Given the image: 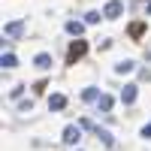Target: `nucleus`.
<instances>
[{
  "label": "nucleus",
  "instance_id": "obj_13",
  "mask_svg": "<svg viewBox=\"0 0 151 151\" xmlns=\"http://www.w3.org/2000/svg\"><path fill=\"white\" fill-rule=\"evenodd\" d=\"M133 70H136V64H133V60H118V64H115V73H118V76L133 73Z\"/></svg>",
  "mask_w": 151,
  "mask_h": 151
},
{
  "label": "nucleus",
  "instance_id": "obj_7",
  "mask_svg": "<svg viewBox=\"0 0 151 151\" xmlns=\"http://www.w3.org/2000/svg\"><path fill=\"white\" fill-rule=\"evenodd\" d=\"M64 27H67V33H70V36L82 40V33H85V21H76V18H73V21H67V24H64Z\"/></svg>",
  "mask_w": 151,
  "mask_h": 151
},
{
  "label": "nucleus",
  "instance_id": "obj_3",
  "mask_svg": "<svg viewBox=\"0 0 151 151\" xmlns=\"http://www.w3.org/2000/svg\"><path fill=\"white\" fill-rule=\"evenodd\" d=\"M60 139H64V145H76V142L82 139V127H79V124H67Z\"/></svg>",
  "mask_w": 151,
  "mask_h": 151
},
{
  "label": "nucleus",
  "instance_id": "obj_1",
  "mask_svg": "<svg viewBox=\"0 0 151 151\" xmlns=\"http://www.w3.org/2000/svg\"><path fill=\"white\" fill-rule=\"evenodd\" d=\"M85 52H88V42H85V40H73V42H70V48H67V64H76V60H82V58H85Z\"/></svg>",
  "mask_w": 151,
  "mask_h": 151
},
{
  "label": "nucleus",
  "instance_id": "obj_17",
  "mask_svg": "<svg viewBox=\"0 0 151 151\" xmlns=\"http://www.w3.org/2000/svg\"><path fill=\"white\" fill-rule=\"evenodd\" d=\"M21 94H24V85H15V88H12V91H9V97H12V100H18Z\"/></svg>",
  "mask_w": 151,
  "mask_h": 151
},
{
  "label": "nucleus",
  "instance_id": "obj_19",
  "mask_svg": "<svg viewBox=\"0 0 151 151\" xmlns=\"http://www.w3.org/2000/svg\"><path fill=\"white\" fill-rule=\"evenodd\" d=\"M18 109H21V112H30V109H33V100H21Z\"/></svg>",
  "mask_w": 151,
  "mask_h": 151
},
{
  "label": "nucleus",
  "instance_id": "obj_5",
  "mask_svg": "<svg viewBox=\"0 0 151 151\" xmlns=\"http://www.w3.org/2000/svg\"><path fill=\"white\" fill-rule=\"evenodd\" d=\"M3 33L12 36V40H18V36L24 33V21H9V24H3Z\"/></svg>",
  "mask_w": 151,
  "mask_h": 151
},
{
  "label": "nucleus",
  "instance_id": "obj_21",
  "mask_svg": "<svg viewBox=\"0 0 151 151\" xmlns=\"http://www.w3.org/2000/svg\"><path fill=\"white\" fill-rule=\"evenodd\" d=\"M145 15H151V0H148V6H145Z\"/></svg>",
  "mask_w": 151,
  "mask_h": 151
},
{
  "label": "nucleus",
  "instance_id": "obj_2",
  "mask_svg": "<svg viewBox=\"0 0 151 151\" xmlns=\"http://www.w3.org/2000/svg\"><path fill=\"white\" fill-rule=\"evenodd\" d=\"M136 97H139V85H136V82H130V85L121 88V103H124V106H133Z\"/></svg>",
  "mask_w": 151,
  "mask_h": 151
},
{
  "label": "nucleus",
  "instance_id": "obj_20",
  "mask_svg": "<svg viewBox=\"0 0 151 151\" xmlns=\"http://www.w3.org/2000/svg\"><path fill=\"white\" fill-rule=\"evenodd\" d=\"M142 139H151V121H148L145 127H142Z\"/></svg>",
  "mask_w": 151,
  "mask_h": 151
},
{
  "label": "nucleus",
  "instance_id": "obj_14",
  "mask_svg": "<svg viewBox=\"0 0 151 151\" xmlns=\"http://www.w3.org/2000/svg\"><path fill=\"white\" fill-rule=\"evenodd\" d=\"M112 103H115V100H112L109 94H100V100H97V109H100V112H109V109H112Z\"/></svg>",
  "mask_w": 151,
  "mask_h": 151
},
{
  "label": "nucleus",
  "instance_id": "obj_12",
  "mask_svg": "<svg viewBox=\"0 0 151 151\" xmlns=\"http://www.w3.org/2000/svg\"><path fill=\"white\" fill-rule=\"evenodd\" d=\"M127 33L133 36V40H139V36L145 33V21H133V24H130V27H127Z\"/></svg>",
  "mask_w": 151,
  "mask_h": 151
},
{
  "label": "nucleus",
  "instance_id": "obj_9",
  "mask_svg": "<svg viewBox=\"0 0 151 151\" xmlns=\"http://www.w3.org/2000/svg\"><path fill=\"white\" fill-rule=\"evenodd\" d=\"M0 67H3V70H15V67H18V58L12 55V52H6V55H0Z\"/></svg>",
  "mask_w": 151,
  "mask_h": 151
},
{
  "label": "nucleus",
  "instance_id": "obj_10",
  "mask_svg": "<svg viewBox=\"0 0 151 151\" xmlns=\"http://www.w3.org/2000/svg\"><path fill=\"white\" fill-rule=\"evenodd\" d=\"M94 136H97V139L103 142L106 148H112V145H115V139H112V133H109V130H103V127H97V130H94Z\"/></svg>",
  "mask_w": 151,
  "mask_h": 151
},
{
  "label": "nucleus",
  "instance_id": "obj_8",
  "mask_svg": "<svg viewBox=\"0 0 151 151\" xmlns=\"http://www.w3.org/2000/svg\"><path fill=\"white\" fill-rule=\"evenodd\" d=\"M64 106H67V97L64 94H52V97H48V112H60Z\"/></svg>",
  "mask_w": 151,
  "mask_h": 151
},
{
  "label": "nucleus",
  "instance_id": "obj_6",
  "mask_svg": "<svg viewBox=\"0 0 151 151\" xmlns=\"http://www.w3.org/2000/svg\"><path fill=\"white\" fill-rule=\"evenodd\" d=\"M52 64H55V60H52L48 52H40V55L33 58V67H36V70H52Z\"/></svg>",
  "mask_w": 151,
  "mask_h": 151
},
{
  "label": "nucleus",
  "instance_id": "obj_4",
  "mask_svg": "<svg viewBox=\"0 0 151 151\" xmlns=\"http://www.w3.org/2000/svg\"><path fill=\"white\" fill-rule=\"evenodd\" d=\"M121 12H124V3H121V0H109V3L103 6V18H109V21H115V18L121 15Z\"/></svg>",
  "mask_w": 151,
  "mask_h": 151
},
{
  "label": "nucleus",
  "instance_id": "obj_16",
  "mask_svg": "<svg viewBox=\"0 0 151 151\" xmlns=\"http://www.w3.org/2000/svg\"><path fill=\"white\" fill-rule=\"evenodd\" d=\"M79 127H82V130H91V133H94V130H97V124H94L91 118H82V121H79Z\"/></svg>",
  "mask_w": 151,
  "mask_h": 151
},
{
  "label": "nucleus",
  "instance_id": "obj_11",
  "mask_svg": "<svg viewBox=\"0 0 151 151\" xmlns=\"http://www.w3.org/2000/svg\"><path fill=\"white\" fill-rule=\"evenodd\" d=\"M82 100H85V103H97V100H100V88H85Z\"/></svg>",
  "mask_w": 151,
  "mask_h": 151
},
{
  "label": "nucleus",
  "instance_id": "obj_18",
  "mask_svg": "<svg viewBox=\"0 0 151 151\" xmlns=\"http://www.w3.org/2000/svg\"><path fill=\"white\" fill-rule=\"evenodd\" d=\"M45 88H48V82H45V79H40V82H36V85H33V91H36V94H42V91H45Z\"/></svg>",
  "mask_w": 151,
  "mask_h": 151
},
{
  "label": "nucleus",
  "instance_id": "obj_15",
  "mask_svg": "<svg viewBox=\"0 0 151 151\" xmlns=\"http://www.w3.org/2000/svg\"><path fill=\"white\" fill-rule=\"evenodd\" d=\"M100 18H103V12H97V9H91V12H85V24H97Z\"/></svg>",
  "mask_w": 151,
  "mask_h": 151
}]
</instances>
